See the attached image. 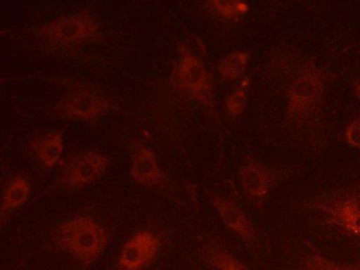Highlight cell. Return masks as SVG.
<instances>
[{"mask_svg":"<svg viewBox=\"0 0 360 270\" xmlns=\"http://www.w3.org/2000/svg\"><path fill=\"white\" fill-rule=\"evenodd\" d=\"M210 202L218 212L222 223L246 246L255 247L258 245L259 236L256 227L238 202L219 194L212 195Z\"/></svg>","mask_w":360,"mask_h":270,"instance_id":"8fae6325","label":"cell"},{"mask_svg":"<svg viewBox=\"0 0 360 270\" xmlns=\"http://www.w3.org/2000/svg\"><path fill=\"white\" fill-rule=\"evenodd\" d=\"M112 108V101L98 89L89 84H77L56 103L54 113L70 122H92L104 117Z\"/></svg>","mask_w":360,"mask_h":270,"instance_id":"8992f818","label":"cell"},{"mask_svg":"<svg viewBox=\"0 0 360 270\" xmlns=\"http://www.w3.org/2000/svg\"><path fill=\"white\" fill-rule=\"evenodd\" d=\"M303 206L360 240V181L320 192Z\"/></svg>","mask_w":360,"mask_h":270,"instance_id":"3957f363","label":"cell"},{"mask_svg":"<svg viewBox=\"0 0 360 270\" xmlns=\"http://www.w3.org/2000/svg\"><path fill=\"white\" fill-rule=\"evenodd\" d=\"M345 143L352 149L360 150V116L353 118L343 132Z\"/></svg>","mask_w":360,"mask_h":270,"instance_id":"d6986e66","label":"cell"},{"mask_svg":"<svg viewBox=\"0 0 360 270\" xmlns=\"http://www.w3.org/2000/svg\"><path fill=\"white\" fill-rule=\"evenodd\" d=\"M202 261L212 270H252L229 249L216 240H210L200 251Z\"/></svg>","mask_w":360,"mask_h":270,"instance_id":"5bb4252c","label":"cell"},{"mask_svg":"<svg viewBox=\"0 0 360 270\" xmlns=\"http://www.w3.org/2000/svg\"><path fill=\"white\" fill-rule=\"evenodd\" d=\"M129 175L134 183L146 188L159 187L167 181L157 154L142 141L131 145Z\"/></svg>","mask_w":360,"mask_h":270,"instance_id":"9c48e42d","label":"cell"},{"mask_svg":"<svg viewBox=\"0 0 360 270\" xmlns=\"http://www.w3.org/2000/svg\"><path fill=\"white\" fill-rule=\"evenodd\" d=\"M297 270H360V259L355 262L339 261L314 250L301 257Z\"/></svg>","mask_w":360,"mask_h":270,"instance_id":"2e32d148","label":"cell"},{"mask_svg":"<svg viewBox=\"0 0 360 270\" xmlns=\"http://www.w3.org/2000/svg\"><path fill=\"white\" fill-rule=\"evenodd\" d=\"M160 249V238L148 230H141L126 240L117 264L122 270H143L157 257Z\"/></svg>","mask_w":360,"mask_h":270,"instance_id":"30bf717a","label":"cell"},{"mask_svg":"<svg viewBox=\"0 0 360 270\" xmlns=\"http://www.w3.org/2000/svg\"><path fill=\"white\" fill-rule=\"evenodd\" d=\"M110 160L102 152L86 150L71 156L58 175V184L71 191H79L101 179L109 168Z\"/></svg>","mask_w":360,"mask_h":270,"instance_id":"ba28073f","label":"cell"},{"mask_svg":"<svg viewBox=\"0 0 360 270\" xmlns=\"http://www.w3.org/2000/svg\"><path fill=\"white\" fill-rule=\"evenodd\" d=\"M252 59V53L248 50L231 51L221 58L217 65V72L221 79L227 82H238L245 77L246 70Z\"/></svg>","mask_w":360,"mask_h":270,"instance_id":"9a60e30c","label":"cell"},{"mask_svg":"<svg viewBox=\"0 0 360 270\" xmlns=\"http://www.w3.org/2000/svg\"><path fill=\"white\" fill-rule=\"evenodd\" d=\"M31 149L37 162L44 168L53 169L64 153V135L60 131H51L33 139Z\"/></svg>","mask_w":360,"mask_h":270,"instance_id":"7c38bea8","label":"cell"},{"mask_svg":"<svg viewBox=\"0 0 360 270\" xmlns=\"http://www.w3.org/2000/svg\"><path fill=\"white\" fill-rule=\"evenodd\" d=\"M286 175L285 168L271 166L252 155L244 160L238 170V179L244 195L258 208H263L271 192Z\"/></svg>","mask_w":360,"mask_h":270,"instance_id":"52a82bcc","label":"cell"},{"mask_svg":"<svg viewBox=\"0 0 360 270\" xmlns=\"http://www.w3.org/2000/svg\"><path fill=\"white\" fill-rule=\"evenodd\" d=\"M53 238L63 251L84 266L96 262L109 242L106 229L89 215H77L67 219L56 228Z\"/></svg>","mask_w":360,"mask_h":270,"instance_id":"7a4b0ae2","label":"cell"},{"mask_svg":"<svg viewBox=\"0 0 360 270\" xmlns=\"http://www.w3.org/2000/svg\"><path fill=\"white\" fill-rule=\"evenodd\" d=\"M204 8L220 20L225 22H239L250 11V6L244 1H223L210 0L204 2Z\"/></svg>","mask_w":360,"mask_h":270,"instance_id":"e0dca14e","label":"cell"},{"mask_svg":"<svg viewBox=\"0 0 360 270\" xmlns=\"http://www.w3.org/2000/svg\"><path fill=\"white\" fill-rule=\"evenodd\" d=\"M101 25L89 11H79L41 23L35 35L50 48L71 49L100 37Z\"/></svg>","mask_w":360,"mask_h":270,"instance_id":"277c9868","label":"cell"},{"mask_svg":"<svg viewBox=\"0 0 360 270\" xmlns=\"http://www.w3.org/2000/svg\"><path fill=\"white\" fill-rule=\"evenodd\" d=\"M32 186L26 175H14L4 190L1 200V223L5 224L7 217L22 208L30 200Z\"/></svg>","mask_w":360,"mask_h":270,"instance_id":"4fadbf2b","label":"cell"},{"mask_svg":"<svg viewBox=\"0 0 360 270\" xmlns=\"http://www.w3.org/2000/svg\"><path fill=\"white\" fill-rule=\"evenodd\" d=\"M353 91L356 98H357L360 103V76L353 82Z\"/></svg>","mask_w":360,"mask_h":270,"instance_id":"ffe728a7","label":"cell"},{"mask_svg":"<svg viewBox=\"0 0 360 270\" xmlns=\"http://www.w3.org/2000/svg\"><path fill=\"white\" fill-rule=\"evenodd\" d=\"M172 84L187 96L202 105H212L214 101V82L205 63L186 44L178 48V57L172 72Z\"/></svg>","mask_w":360,"mask_h":270,"instance_id":"5b68a950","label":"cell"},{"mask_svg":"<svg viewBox=\"0 0 360 270\" xmlns=\"http://www.w3.org/2000/svg\"><path fill=\"white\" fill-rule=\"evenodd\" d=\"M267 68L283 89L284 126L302 141H313L323 128L328 72L316 59L290 49L276 50Z\"/></svg>","mask_w":360,"mask_h":270,"instance_id":"6da1fadb","label":"cell"},{"mask_svg":"<svg viewBox=\"0 0 360 270\" xmlns=\"http://www.w3.org/2000/svg\"><path fill=\"white\" fill-rule=\"evenodd\" d=\"M250 84H252V79L245 76L240 80L238 86L225 97V110L231 117H239L245 111Z\"/></svg>","mask_w":360,"mask_h":270,"instance_id":"ac0fdd59","label":"cell"}]
</instances>
